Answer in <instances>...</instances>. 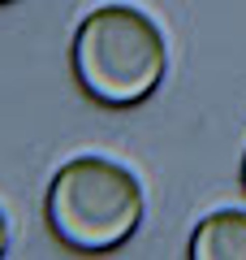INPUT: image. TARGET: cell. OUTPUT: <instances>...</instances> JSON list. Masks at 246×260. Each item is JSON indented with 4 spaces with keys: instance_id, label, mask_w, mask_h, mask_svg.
Instances as JSON below:
<instances>
[{
    "instance_id": "7a4b0ae2",
    "label": "cell",
    "mask_w": 246,
    "mask_h": 260,
    "mask_svg": "<svg viewBox=\"0 0 246 260\" xmlns=\"http://www.w3.org/2000/svg\"><path fill=\"white\" fill-rule=\"evenodd\" d=\"M44 213L52 234L73 251H112L143 221V186L126 165L78 156L56 169Z\"/></svg>"
},
{
    "instance_id": "277c9868",
    "label": "cell",
    "mask_w": 246,
    "mask_h": 260,
    "mask_svg": "<svg viewBox=\"0 0 246 260\" xmlns=\"http://www.w3.org/2000/svg\"><path fill=\"white\" fill-rule=\"evenodd\" d=\"M5 247H9V225H5V213H0V256H5Z\"/></svg>"
},
{
    "instance_id": "5b68a950",
    "label": "cell",
    "mask_w": 246,
    "mask_h": 260,
    "mask_svg": "<svg viewBox=\"0 0 246 260\" xmlns=\"http://www.w3.org/2000/svg\"><path fill=\"white\" fill-rule=\"evenodd\" d=\"M242 186H246V156H242Z\"/></svg>"
},
{
    "instance_id": "8992f818",
    "label": "cell",
    "mask_w": 246,
    "mask_h": 260,
    "mask_svg": "<svg viewBox=\"0 0 246 260\" xmlns=\"http://www.w3.org/2000/svg\"><path fill=\"white\" fill-rule=\"evenodd\" d=\"M0 5H9V0H0Z\"/></svg>"
},
{
    "instance_id": "3957f363",
    "label": "cell",
    "mask_w": 246,
    "mask_h": 260,
    "mask_svg": "<svg viewBox=\"0 0 246 260\" xmlns=\"http://www.w3.org/2000/svg\"><path fill=\"white\" fill-rule=\"evenodd\" d=\"M190 256L194 260H246V213L220 208L203 217L190 234Z\"/></svg>"
},
{
    "instance_id": "6da1fadb",
    "label": "cell",
    "mask_w": 246,
    "mask_h": 260,
    "mask_svg": "<svg viewBox=\"0 0 246 260\" xmlns=\"http://www.w3.org/2000/svg\"><path fill=\"white\" fill-rule=\"evenodd\" d=\"M69 61L82 95H91L104 109H134L164 83L169 44L143 9L104 5L73 30Z\"/></svg>"
}]
</instances>
